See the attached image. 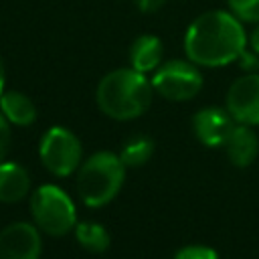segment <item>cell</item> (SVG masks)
I'll return each instance as SVG.
<instances>
[{"instance_id":"16","label":"cell","mask_w":259,"mask_h":259,"mask_svg":"<svg viewBox=\"0 0 259 259\" xmlns=\"http://www.w3.org/2000/svg\"><path fill=\"white\" fill-rule=\"evenodd\" d=\"M227 4L241 22H259V0H227Z\"/></svg>"},{"instance_id":"19","label":"cell","mask_w":259,"mask_h":259,"mask_svg":"<svg viewBox=\"0 0 259 259\" xmlns=\"http://www.w3.org/2000/svg\"><path fill=\"white\" fill-rule=\"evenodd\" d=\"M237 61H239L241 69H245L247 73H255V69L259 67V55H257L253 49H251V51H249V49H245V51L239 55V59H237Z\"/></svg>"},{"instance_id":"21","label":"cell","mask_w":259,"mask_h":259,"mask_svg":"<svg viewBox=\"0 0 259 259\" xmlns=\"http://www.w3.org/2000/svg\"><path fill=\"white\" fill-rule=\"evenodd\" d=\"M247 42H249V47L259 55V22H257V24H255V28L251 30V34H249Z\"/></svg>"},{"instance_id":"2","label":"cell","mask_w":259,"mask_h":259,"mask_svg":"<svg viewBox=\"0 0 259 259\" xmlns=\"http://www.w3.org/2000/svg\"><path fill=\"white\" fill-rule=\"evenodd\" d=\"M154 87L146 73L134 67L109 71L97 85V107L111 119L127 121L144 115L152 103Z\"/></svg>"},{"instance_id":"17","label":"cell","mask_w":259,"mask_h":259,"mask_svg":"<svg viewBox=\"0 0 259 259\" xmlns=\"http://www.w3.org/2000/svg\"><path fill=\"white\" fill-rule=\"evenodd\" d=\"M174 259H219V253L206 245H186L176 251Z\"/></svg>"},{"instance_id":"1","label":"cell","mask_w":259,"mask_h":259,"mask_svg":"<svg viewBox=\"0 0 259 259\" xmlns=\"http://www.w3.org/2000/svg\"><path fill=\"white\" fill-rule=\"evenodd\" d=\"M247 49V32L231 10L196 16L184 34V53L198 67H225Z\"/></svg>"},{"instance_id":"20","label":"cell","mask_w":259,"mask_h":259,"mask_svg":"<svg viewBox=\"0 0 259 259\" xmlns=\"http://www.w3.org/2000/svg\"><path fill=\"white\" fill-rule=\"evenodd\" d=\"M134 2H136V6H138V10H140V12L150 14V12L160 10V8L164 6V2H166V0H134Z\"/></svg>"},{"instance_id":"14","label":"cell","mask_w":259,"mask_h":259,"mask_svg":"<svg viewBox=\"0 0 259 259\" xmlns=\"http://www.w3.org/2000/svg\"><path fill=\"white\" fill-rule=\"evenodd\" d=\"M75 239L77 243L89 253H103L109 249V233L103 225L93 221H83L75 225Z\"/></svg>"},{"instance_id":"3","label":"cell","mask_w":259,"mask_h":259,"mask_svg":"<svg viewBox=\"0 0 259 259\" xmlns=\"http://www.w3.org/2000/svg\"><path fill=\"white\" fill-rule=\"evenodd\" d=\"M125 178V164L113 152H95L77 174V192L85 206H103L115 198Z\"/></svg>"},{"instance_id":"5","label":"cell","mask_w":259,"mask_h":259,"mask_svg":"<svg viewBox=\"0 0 259 259\" xmlns=\"http://www.w3.org/2000/svg\"><path fill=\"white\" fill-rule=\"evenodd\" d=\"M150 81L154 91L170 101H188L202 89V73L190 59H172L162 63Z\"/></svg>"},{"instance_id":"4","label":"cell","mask_w":259,"mask_h":259,"mask_svg":"<svg viewBox=\"0 0 259 259\" xmlns=\"http://www.w3.org/2000/svg\"><path fill=\"white\" fill-rule=\"evenodd\" d=\"M30 212L34 225L51 237H63L77 225V212L71 196L55 184H42L32 192Z\"/></svg>"},{"instance_id":"15","label":"cell","mask_w":259,"mask_h":259,"mask_svg":"<svg viewBox=\"0 0 259 259\" xmlns=\"http://www.w3.org/2000/svg\"><path fill=\"white\" fill-rule=\"evenodd\" d=\"M152 154H154V140L148 136H134L123 144L119 158L125 164V168H138L144 166L152 158Z\"/></svg>"},{"instance_id":"13","label":"cell","mask_w":259,"mask_h":259,"mask_svg":"<svg viewBox=\"0 0 259 259\" xmlns=\"http://www.w3.org/2000/svg\"><path fill=\"white\" fill-rule=\"evenodd\" d=\"M0 111L14 125H30L36 119V105L20 91L8 89L0 95Z\"/></svg>"},{"instance_id":"18","label":"cell","mask_w":259,"mask_h":259,"mask_svg":"<svg viewBox=\"0 0 259 259\" xmlns=\"http://www.w3.org/2000/svg\"><path fill=\"white\" fill-rule=\"evenodd\" d=\"M8 148H10V121L0 111V162L6 158Z\"/></svg>"},{"instance_id":"8","label":"cell","mask_w":259,"mask_h":259,"mask_svg":"<svg viewBox=\"0 0 259 259\" xmlns=\"http://www.w3.org/2000/svg\"><path fill=\"white\" fill-rule=\"evenodd\" d=\"M42 243L36 225L18 221L0 231V259H40Z\"/></svg>"},{"instance_id":"11","label":"cell","mask_w":259,"mask_h":259,"mask_svg":"<svg viewBox=\"0 0 259 259\" xmlns=\"http://www.w3.org/2000/svg\"><path fill=\"white\" fill-rule=\"evenodd\" d=\"M164 47L156 34H140L130 47V65L140 73H152L162 65Z\"/></svg>"},{"instance_id":"12","label":"cell","mask_w":259,"mask_h":259,"mask_svg":"<svg viewBox=\"0 0 259 259\" xmlns=\"http://www.w3.org/2000/svg\"><path fill=\"white\" fill-rule=\"evenodd\" d=\"M30 190L28 172L16 162H0V202H18Z\"/></svg>"},{"instance_id":"9","label":"cell","mask_w":259,"mask_h":259,"mask_svg":"<svg viewBox=\"0 0 259 259\" xmlns=\"http://www.w3.org/2000/svg\"><path fill=\"white\" fill-rule=\"evenodd\" d=\"M235 119L227 107H202L192 117V130L198 142L208 148H219L225 144L229 132L233 130Z\"/></svg>"},{"instance_id":"7","label":"cell","mask_w":259,"mask_h":259,"mask_svg":"<svg viewBox=\"0 0 259 259\" xmlns=\"http://www.w3.org/2000/svg\"><path fill=\"white\" fill-rule=\"evenodd\" d=\"M225 107L237 123L259 125V73L235 79L227 91Z\"/></svg>"},{"instance_id":"6","label":"cell","mask_w":259,"mask_h":259,"mask_svg":"<svg viewBox=\"0 0 259 259\" xmlns=\"http://www.w3.org/2000/svg\"><path fill=\"white\" fill-rule=\"evenodd\" d=\"M38 156L42 166L53 176H69L79 168L83 158V148L79 138L71 130L53 125L40 138Z\"/></svg>"},{"instance_id":"10","label":"cell","mask_w":259,"mask_h":259,"mask_svg":"<svg viewBox=\"0 0 259 259\" xmlns=\"http://www.w3.org/2000/svg\"><path fill=\"white\" fill-rule=\"evenodd\" d=\"M223 148H225V154L233 166L247 168L255 162V158L259 154V138L251 130V125L235 123L233 130L229 132Z\"/></svg>"},{"instance_id":"22","label":"cell","mask_w":259,"mask_h":259,"mask_svg":"<svg viewBox=\"0 0 259 259\" xmlns=\"http://www.w3.org/2000/svg\"><path fill=\"white\" fill-rule=\"evenodd\" d=\"M4 85H6V69H4V61H2V57H0V95L6 91Z\"/></svg>"}]
</instances>
